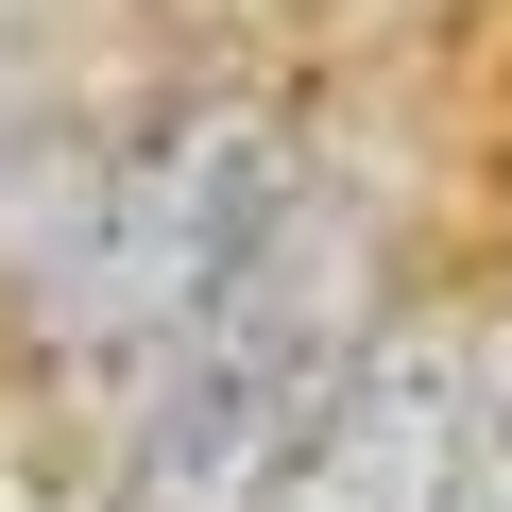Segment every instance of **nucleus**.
Masks as SVG:
<instances>
[{"instance_id": "f257e3e1", "label": "nucleus", "mask_w": 512, "mask_h": 512, "mask_svg": "<svg viewBox=\"0 0 512 512\" xmlns=\"http://www.w3.org/2000/svg\"><path fill=\"white\" fill-rule=\"evenodd\" d=\"M342 359H359V222L342 205H291L274 256L137 376V427H120L103 512H256Z\"/></svg>"}, {"instance_id": "f03ea898", "label": "nucleus", "mask_w": 512, "mask_h": 512, "mask_svg": "<svg viewBox=\"0 0 512 512\" xmlns=\"http://www.w3.org/2000/svg\"><path fill=\"white\" fill-rule=\"evenodd\" d=\"M291 205H308V188H291V137H274V120H256V103H188V120L137 137V154L103 171V205L52 239V342L103 359V376H154L256 256H274Z\"/></svg>"}, {"instance_id": "7ed1b4c3", "label": "nucleus", "mask_w": 512, "mask_h": 512, "mask_svg": "<svg viewBox=\"0 0 512 512\" xmlns=\"http://www.w3.org/2000/svg\"><path fill=\"white\" fill-rule=\"evenodd\" d=\"M478 342L461 325H359V359L325 376L308 444L274 461L256 512H461L478 478Z\"/></svg>"}, {"instance_id": "20e7f679", "label": "nucleus", "mask_w": 512, "mask_h": 512, "mask_svg": "<svg viewBox=\"0 0 512 512\" xmlns=\"http://www.w3.org/2000/svg\"><path fill=\"white\" fill-rule=\"evenodd\" d=\"M461 512H512V376H495V410H478V478H461Z\"/></svg>"}]
</instances>
